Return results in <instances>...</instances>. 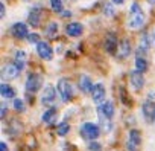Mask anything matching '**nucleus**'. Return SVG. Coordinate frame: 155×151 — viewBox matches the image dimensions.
Instances as JSON below:
<instances>
[{
    "label": "nucleus",
    "instance_id": "aec40b11",
    "mask_svg": "<svg viewBox=\"0 0 155 151\" xmlns=\"http://www.w3.org/2000/svg\"><path fill=\"white\" fill-rule=\"evenodd\" d=\"M97 116H99V121H101V127H102V131L108 133L111 130V118L105 116L102 112H97Z\"/></svg>",
    "mask_w": 155,
    "mask_h": 151
},
{
    "label": "nucleus",
    "instance_id": "f8f14e48",
    "mask_svg": "<svg viewBox=\"0 0 155 151\" xmlns=\"http://www.w3.org/2000/svg\"><path fill=\"white\" fill-rule=\"evenodd\" d=\"M119 46H117V40H116V35L114 34H108L107 38H105V50L111 55H114L117 52Z\"/></svg>",
    "mask_w": 155,
    "mask_h": 151
},
{
    "label": "nucleus",
    "instance_id": "4be33fe9",
    "mask_svg": "<svg viewBox=\"0 0 155 151\" xmlns=\"http://www.w3.org/2000/svg\"><path fill=\"white\" fill-rule=\"evenodd\" d=\"M135 69L138 72H141V73L147 70V61L141 55H138V53H137V58H135Z\"/></svg>",
    "mask_w": 155,
    "mask_h": 151
},
{
    "label": "nucleus",
    "instance_id": "dca6fc26",
    "mask_svg": "<svg viewBox=\"0 0 155 151\" xmlns=\"http://www.w3.org/2000/svg\"><path fill=\"white\" fill-rule=\"evenodd\" d=\"M79 89L84 92V93H90V90H91V87H93V84H91V80H90V77L88 75H81V78H79Z\"/></svg>",
    "mask_w": 155,
    "mask_h": 151
},
{
    "label": "nucleus",
    "instance_id": "f03ea898",
    "mask_svg": "<svg viewBox=\"0 0 155 151\" xmlns=\"http://www.w3.org/2000/svg\"><path fill=\"white\" fill-rule=\"evenodd\" d=\"M41 84H43V77H40L37 73H32L26 80V92L28 93H37L41 89Z\"/></svg>",
    "mask_w": 155,
    "mask_h": 151
},
{
    "label": "nucleus",
    "instance_id": "e433bc0d",
    "mask_svg": "<svg viewBox=\"0 0 155 151\" xmlns=\"http://www.w3.org/2000/svg\"><path fill=\"white\" fill-rule=\"evenodd\" d=\"M150 2H152V3H155V0H150Z\"/></svg>",
    "mask_w": 155,
    "mask_h": 151
},
{
    "label": "nucleus",
    "instance_id": "f3484780",
    "mask_svg": "<svg viewBox=\"0 0 155 151\" xmlns=\"http://www.w3.org/2000/svg\"><path fill=\"white\" fill-rule=\"evenodd\" d=\"M150 43H152V40H150L149 34L141 35V40H140V46H138L137 53H146L149 50V47H150Z\"/></svg>",
    "mask_w": 155,
    "mask_h": 151
},
{
    "label": "nucleus",
    "instance_id": "4468645a",
    "mask_svg": "<svg viewBox=\"0 0 155 151\" xmlns=\"http://www.w3.org/2000/svg\"><path fill=\"white\" fill-rule=\"evenodd\" d=\"M12 35L14 37H17V38H25V37H28V26L25 25V23H21V22H17L14 26H12Z\"/></svg>",
    "mask_w": 155,
    "mask_h": 151
},
{
    "label": "nucleus",
    "instance_id": "39448f33",
    "mask_svg": "<svg viewBox=\"0 0 155 151\" xmlns=\"http://www.w3.org/2000/svg\"><path fill=\"white\" fill-rule=\"evenodd\" d=\"M141 142V136L138 130H131L128 134V151H138Z\"/></svg>",
    "mask_w": 155,
    "mask_h": 151
},
{
    "label": "nucleus",
    "instance_id": "6ab92c4d",
    "mask_svg": "<svg viewBox=\"0 0 155 151\" xmlns=\"http://www.w3.org/2000/svg\"><path fill=\"white\" fill-rule=\"evenodd\" d=\"M97 112H102L105 116H108V118H113V116H114V105H113V102L107 101V102H104L102 105H99Z\"/></svg>",
    "mask_w": 155,
    "mask_h": 151
},
{
    "label": "nucleus",
    "instance_id": "0eeeda50",
    "mask_svg": "<svg viewBox=\"0 0 155 151\" xmlns=\"http://www.w3.org/2000/svg\"><path fill=\"white\" fill-rule=\"evenodd\" d=\"M37 53H38L43 60H52V58H53V49H52L50 44L46 43V41L37 43Z\"/></svg>",
    "mask_w": 155,
    "mask_h": 151
},
{
    "label": "nucleus",
    "instance_id": "393cba45",
    "mask_svg": "<svg viewBox=\"0 0 155 151\" xmlns=\"http://www.w3.org/2000/svg\"><path fill=\"white\" fill-rule=\"evenodd\" d=\"M56 34H58V23H55V22L49 23L47 28H46V35H47L49 38H53Z\"/></svg>",
    "mask_w": 155,
    "mask_h": 151
},
{
    "label": "nucleus",
    "instance_id": "412c9836",
    "mask_svg": "<svg viewBox=\"0 0 155 151\" xmlns=\"http://www.w3.org/2000/svg\"><path fill=\"white\" fill-rule=\"evenodd\" d=\"M0 95H2L3 98H14L15 96V90L3 83L2 86H0Z\"/></svg>",
    "mask_w": 155,
    "mask_h": 151
},
{
    "label": "nucleus",
    "instance_id": "7c9ffc66",
    "mask_svg": "<svg viewBox=\"0 0 155 151\" xmlns=\"http://www.w3.org/2000/svg\"><path fill=\"white\" fill-rule=\"evenodd\" d=\"M105 14L110 15V17L114 15V11H113V6H111V5H105Z\"/></svg>",
    "mask_w": 155,
    "mask_h": 151
},
{
    "label": "nucleus",
    "instance_id": "b1692460",
    "mask_svg": "<svg viewBox=\"0 0 155 151\" xmlns=\"http://www.w3.org/2000/svg\"><path fill=\"white\" fill-rule=\"evenodd\" d=\"M25 61H26V53L21 52V50H17V52H15V64H17V67H18L20 70H23Z\"/></svg>",
    "mask_w": 155,
    "mask_h": 151
},
{
    "label": "nucleus",
    "instance_id": "cd10ccee",
    "mask_svg": "<svg viewBox=\"0 0 155 151\" xmlns=\"http://www.w3.org/2000/svg\"><path fill=\"white\" fill-rule=\"evenodd\" d=\"M14 108H15V112H18V113H21V112H25V102L21 101V99H14Z\"/></svg>",
    "mask_w": 155,
    "mask_h": 151
},
{
    "label": "nucleus",
    "instance_id": "a211bd4d",
    "mask_svg": "<svg viewBox=\"0 0 155 151\" xmlns=\"http://www.w3.org/2000/svg\"><path fill=\"white\" fill-rule=\"evenodd\" d=\"M129 53H131V43H129V40H122L120 44H119V57L125 58Z\"/></svg>",
    "mask_w": 155,
    "mask_h": 151
},
{
    "label": "nucleus",
    "instance_id": "2eb2a0df",
    "mask_svg": "<svg viewBox=\"0 0 155 151\" xmlns=\"http://www.w3.org/2000/svg\"><path fill=\"white\" fill-rule=\"evenodd\" d=\"M82 32H84V28H82L81 23L73 22V23L67 25V34L70 37H79V35H82Z\"/></svg>",
    "mask_w": 155,
    "mask_h": 151
},
{
    "label": "nucleus",
    "instance_id": "5701e85b",
    "mask_svg": "<svg viewBox=\"0 0 155 151\" xmlns=\"http://www.w3.org/2000/svg\"><path fill=\"white\" fill-rule=\"evenodd\" d=\"M55 118H56V108H49L47 112H44L43 113V121L46 122V124H52L53 121H55Z\"/></svg>",
    "mask_w": 155,
    "mask_h": 151
},
{
    "label": "nucleus",
    "instance_id": "1a4fd4ad",
    "mask_svg": "<svg viewBox=\"0 0 155 151\" xmlns=\"http://www.w3.org/2000/svg\"><path fill=\"white\" fill-rule=\"evenodd\" d=\"M18 73H20V69L17 67V64H6L3 69H2V77L5 80H14L18 77Z\"/></svg>",
    "mask_w": 155,
    "mask_h": 151
},
{
    "label": "nucleus",
    "instance_id": "9d476101",
    "mask_svg": "<svg viewBox=\"0 0 155 151\" xmlns=\"http://www.w3.org/2000/svg\"><path fill=\"white\" fill-rule=\"evenodd\" d=\"M40 20H41V9L38 6H34L29 14H28V22L32 28H38L40 26Z\"/></svg>",
    "mask_w": 155,
    "mask_h": 151
},
{
    "label": "nucleus",
    "instance_id": "423d86ee",
    "mask_svg": "<svg viewBox=\"0 0 155 151\" xmlns=\"http://www.w3.org/2000/svg\"><path fill=\"white\" fill-rule=\"evenodd\" d=\"M144 14L141 12V11H138V12H131V17H129V20H128V28H131V29H138V28H141L143 25H144Z\"/></svg>",
    "mask_w": 155,
    "mask_h": 151
},
{
    "label": "nucleus",
    "instance_id": "20e7f679",
    "mask_svg": "<svg viewBox=\"0 0 155 151\" xmlns=\"http://www.w3.org/2000/svg\"><path fill=\"white\" fill-rule=\"evenodd\" d=\"M55 99H56V90L53 89V86H47L41 95V104L46 107H52Z\"/></svg>",
    "mask_w": 155,
    "mask_h": 151
},
{
    "label": "nucleus",
    "instance_id": "c756f323",
    "mask_svg": "<svg viewBox=\"0 0 155 151\" xmlns=\"http://www.w3.org/2000/svg\"><path fill=\"white\" fill-rule=\"evenodd\" d=\"M102 146H101V143H97V142H91L90 145H88V149H91V151H99Z\"/></svg>",
    "mask_w": 155,
    "mask_h": 151
},
{
    "label": "nucleus",
    "instance_id": "7ed1b4c3",
    "mask_svg": "<svg viewBox=\"0 0 155 151\" xmlns=\"http://www.w3.org/2000/svg\"><path fill=\"white\" fill-rule=\"evenodd\" d=\"M58 92H59V95H61V98H62L64 102H68V101L73 98V87H71V84H70L67 80H64V78L58 81Z\"/></svg>",
    "mask_w": 155,
    "mask_h": 151
},
{
    "label": "nucleus",
    "instance_id": "ddd939ff",
    "mask_svg": "<svg viewBox=\"0 0 155 151\" xmlns=\"http://www.w3.org/2000/svg\"><path fill=\"white\" fill-rule=\"evenodd\" d=\"M141 112H143V116H144L146 122H152V119L155 118V105H153L150 101H146V102L143 104Z\"/></svg>",
    "mask_w": 155,
    "mask_h": 151
},
{
    "label": "nucleus",
    "instance_id": "bb28decb",
    "mask_svg": "<svg viewBox=\"0 0 155 151\" xmlns=\"http://www.w3.org/2000/svg\"><path fill=\"white\" fill-rule=\"evenodd\" d=\"M50 6L55 12H61L62 11V2L61 0H50Z\"/></svg>",
    "mask_w": 155,
    "mask_h": 151
},
{
    "label": "nucleus",
    "instance_id": "6e6552de",
    "mask_svg": "<svg viewBox=\"0 0 155 151\" xmlns=\"http://www.w3.org/2000/svg\"><path fill=\"white\" fill-rule=\"evenodd\" d=\"M90 95H91V99H93L96 104L102 102V101L105 99V87H104V84H101V83L93 84V87H91V90H90Z\"/></svg>",
    "mask_w": 155,
    "mask_h": 151
},
{
    "label": "nucleus",
    "instance_id": "f704fd0d",
    "mask_svg": "<svg viewBox=\"0 0 155 151\" xmlns=\"http://www.w3.org/2000/svg\"><path fill=\"white\" fill-rule=\"evenodd\" d=\"M0 151H8V146L5 142H0Z\"/></svg>",
    "mask_w": 155,
    "mask_h": 151
},
{
    "label": "nucleus",
    "instance_id": "473e14b6",
    "mask_svg": "<svg viewBox=\"0 0 155 151\" xmlns=\"http://www.w3.org/2000/svg\"><path fill=\"white\" fill-rule=\"evenodd\" d=\"M5 12H6L5 11V3H0V17H2V19L5 17Z\"/></svg>",
    "mask_w": 155,
    "mask_h": 151
},
{
    "label": "nucleus",
    "instance_id": "c85d7f7f",
    "mask_svg": "<svg viewBox=\"0 0 155 151\" xmlns=\"http://www.w3.org/2000/svg\"><path fill=\"white\" fill-rule=\"evenodd\" d=\"M28 40H29V43H40V38H38V35L37 34H31V35H28Z\"/></svg>",
    "mask_w": 155,
    "mask_h": 151
},
{
    "label": "nucleus",
    "instance_id": "72a5a7b5",
    "mask_svg": "<svg viewBox=\"0 0 155 151\" xmlns=\"http://www.w3.org/2000/svg\"><path fill=\"white\" fill-rule=\"evenodd\" d=\"M6 108H8V107H6L5 104H2V115H0V118H2V119H3L5 115H6Z\"/></svg>",
    "mask_w": 155,
    "mask_h": 151
},
{
    "label": "nucleus",
    "instance_id": "9b49d317",
    "mask_svg": "<svg viewBox=\"0 0 155 151\" xmlns=\"http://www.w3.org/2000/svg\"><path fill=\"white\" fill-rule=\"evenodd\" d=\"M131 84H132V87L135 89V90H141L143 89V86H144V78H143V73L141 72H138L137 69L134 70V72H131Z\"/></svg>",
    "mask_w": 155,
    "mask_h": 151
},
{
    "label": "nucleus",
    "instance_id": "2f4dec72",
    "mask_svg": "<svg viewBox=\"0 0 155 151\" xmlns=\"http://www.w3.org/2000/svg\"><path fill=\"white\" fill-rule=\"evenodd\" d=\"M138 11H141L140 5H138V3H132V5H131V12H138Z\"/></svg>",
    "mask_w": 155,
    "mask_h": 151
},
{
    "label": "nucleus",
    "instance_id": "f257e3e1",
    "mask_svg": "<svg viewBox=\"0 0 155 151\" xmlns=\"http://www.w3.org/2000/svg\"><path fill=\"white\" fill-rule=\"evenodd\" d=\"M81 134L82 137L88 139V140H94L101 136V128L96 125V124H91V122H85L82 127H81Z\"/></svg>",
    "mask_w": 155,
    "mask_h": 151
},
{
    "label": "nucleus",
    "instance_id": "a878e982",
    "mask_svg": "<svg viewBox=\"0 0 155 151\" xmlns=\"http://www.w3.org/2000/svg\"><path fill=\"white\" fill-rule=\"evenodd\" d=\"M56 131H58L59 136H65V134L70 131V124H68V122H61V124L58 125V130H56Z\"/></svg>",
    "mask_w": 155,
    "mask_h": 151
},
{
    "label": "nucleus",
    "instance_id": "c9c22d12",
    "mask_svg": "<svg viewBox=\"0 0 155 151\" xmlns=\"http://www.w3.org/2000/svg\"><path fill=\"white\" fill-rule=\"evenodd\" d=\"M111 2H113L114 5H122V3H123V0H111Z\"/></svg>",
    "mask_w": 155,
    "mask_h": 151
}]
</instances>
